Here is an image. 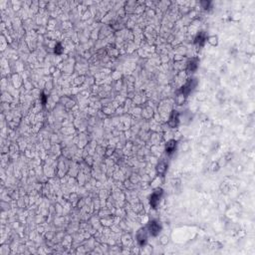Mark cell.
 <instances>
[{
	"instance_id": "obj_5",
	"label": "cell",
	"mask_w": 255,
	"mask_h": 255,
	"mask_svg": "<svg viewBox=\"0 0 255 255\" xmlns=\"http://www.w3.org/2000/svg\"><path fill=\"white\" fill-rule=\"evenodd\" d=\"M178 113L174 112L173 114H172L171 118L169 125H171V127H176V125H178Z\"/></svg>"
},
{
	"instance_id": "obj_3",
	"label": "cell",
	"mask_w": 255,
	"mask_h": 255,
	"mask_svg": "<svg viewBox=\"0 0 255 255\" xmlns=\"http://www.w3.org/2000/svg\"><path fill=\"white\" fill-rule=\"evenodd\" d=\"M148 228L150 232L152 233L153 235H157V233L160 232V226L159 225V223H157L155 221H152V222H150Z\"/></svg>"
},
{
	"instance_id": "obj_8",
	"label": "cell",
	"mask_w": 255,
	"mask_h": 255,
	"mask_svg": "<svg viewBox=\"0 0 255 255\" xmlns=\"http://www.w3.org/2000/svg\"><path fill=\"white\" fill-rule=\"evenodd\" d=\"M60 49H61V46H60V45H58L57 48L55 49V52H56V53H60Z\"/></svg>"
},
{
	"instance_id": "obj_4",
	"label": "cell",
	"mask_w": 255,
	"mask_h": 255,
	"mask_svg": "<svg viewBox=\"0 0 255 255\" xmlns=\"http://www.w3.org/2000/svg\"><path fill=\"white\" fill-rule=\"evenodd\" d=\"M176 141H171L167 144V148H166V150H167V153L171 155L176 150Z\"/></svg>"
},
{
	"instance_id": "obj_2",
	"label": "cell",
	"mask_w": 255,
	"mask_h": 255,
	"mask_svg": "<svg viewBox=\"0 0 255 255\" xmlns=\"http://www.w3.org/2000/svg\"><path fill=\"white\" fill-rule=\"evenodd\" d=\"M195 85H196V80L190 79V81L183 87V89H181V93H183V95H188V94L193 90V88L195 87Z\"/></svg>"
},
{
	"instance_id": "obj_7",
	"label": "cell",
	"mask_w": 255,
	"mask_h": 255,
	"mask_svg": "<svg viewBox=\"0 0 255 255\" xmlns=\"http://www.w3.org/2000/svg\"><path fill=\"white\" fill-rule=\"evenodd\" d=\"M196 67H197V64H196V62H193V60L190 61V64H188V69L191 70V71L195 70L196 69Z\"/></svg>"
},
{
	"instance_id": "obj_6",
	"label": "cell",
	"mask_w": 255,
	"mask_h": 255,
	"mask_svg": "<svg viewBox=\"0 0 255 255\" xmlns=\"http://www.w3.org/2000/svg\"><path fill=\"white\" fill-rule=\"evenodd\" d=\"M204 41H205V36H204L203 33H201V34L197 35L196 39H195V43H197V44H199V45H202V44L204 43Z\"/></svg>"
},
{
	"instance_id": "obj_1",
	"label": "cell",
	"mask_w": 255,
	"mask_h": 255,
	"mask_svg": "<svg viewBox=\"0 0 255 255\" xmlns=\"http://www.w3.org/2000/svg\"><path fill=\"white\" fill-rule=\"evenodd\" d=\"M162 194V190H155V192L152 194V196H150V205H152L153 208H157V204H159V202H160V199Z\"/></svg>"
}]
</instances>
